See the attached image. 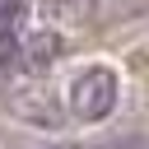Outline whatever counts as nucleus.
<instances>
[{
    "mask_svg": "<svg viewBox=\"0 0 149 149\" xmlns=\"http://www.w3.org/2000/svg\"><path fill=\"white\" fill-rule=\"evenodd\" d=\"M61 56V33H33L23 47H14V65L23 79H42Z\"/></svg>",
    "mask_w": 149,
    "mask_h": 149,
    "instance_id": "7ed1b4c3",
    "label": "nucleus"
},
{
    "mask_svg": "<svg viewBox=\"0 0 149 149\" xmlns=\"http://www.w3.org/2000/svg\"><path fill=\"white\" fill-rule=\"evenodd\" d=\"M116 93H121L116 70H107V65H88V70L70 84V116L93 126V121H102V116L116 107Z\"/></svg>",
    "mask_w": 149,
    "mask_h": 149,
    "instance_id": "f257e3e1",
    "label": "nucleus"
},
{
    "mask_svg": "<svg viewBox=\"0 0 149 149\" xmlns=\"http://www.w3.org/2000/svg\"><path fill=\"white\" fill-rule=\"evenodd\" d=\"M5 107L19 116V121H33V126H61L65 112H56V93L42 84V79H23L5 93Z\"/></svg>",
    "mask_w": 149,
    "mask_h": 149,
    "instance_id": "f03ea898",
    "label": "nucleus"
},
{
    "mask_svg": "<svg viewBox=\"0 0 149 149\" xmlns=\"http://www.w3.org/2000/svg\"><path fill=\"white\" fill-rule=\"evenodd\" d=\"M28 5H33V0H0V33H5V37H14V33L23 28Z\"/></svg>",
    "mask_w": 149,
    "mask_h": 149,
    "instance_id": "20e7f679",
    "label": "nucleus"
},
{
    "mask_svg": "<svg viewBox=\"0 0 149 149\" xmlns=\"http://www.w3.org/2000/svg\"><path fill=\"white\" fill-rule=\"evenodd\" d=\"M9 65H14V37L0 33V70H9Z\"/></svg>",
    "mask_w": 149,
    "mask_h": 149,
    "instance_id": "39448f33",
    "label": "nucleus"
},
{
    "mask_svg": "<svg viewBox=\"0 0 149 149\" xmlns=\"http://www.w3.org/2000/svg\"><path fill=\"white\" fill-rule=\"evenodd\" d=\"M51 149H74V144H51Z\"/></svg>",
    "mask_w": 149,
    "mask_h": 149,
    "instance_id": "423d86ee",
    "label": "nucleus"
}]
</instances>
